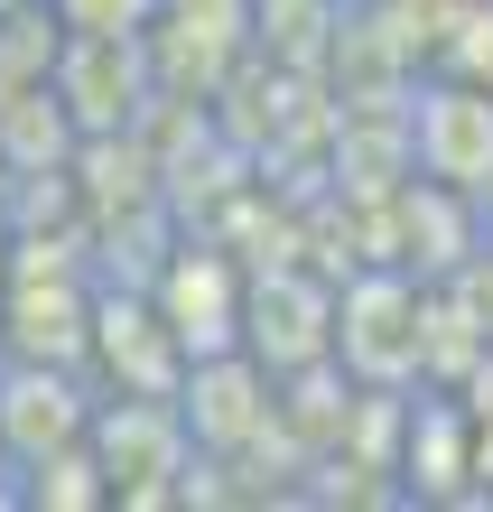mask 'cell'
<instances>
[{"label": "cell", "mask_w": 493, "mask_h": 512, "mask_svg": "<svg viewBox=\"0 0 493 512\" xmlns=\"http://www.w3.org/2000/svg\"><path fill=\"white\" fill-rule=\"evenodd\" d=\"M410 177H438L456 196H475L493 177V84L438 75L410 94Z\"/></svg>", "instance_id": "cell-4"}, {"label": "cell", "mask_w": 493, "mask_h": 512, "mask_svg": "<svg viewBox=\"0 0 493 512\" xmlns=\"http://www.w3.org/2000/svg\"><path fill=\"white\" fill-rule=\"evenodd\" d=\"M94 466L112 503H187V466H196V438H187V410L159 401V391H112L94 401Z\"/></svg>", "instance_id": "cell-2"}, {"label": "cell", "mask_w": 493, "mask_h": 512, "mask_svg": "<svg viewBox=\"0 0 493 512\" xmlns=\"http://www.w3.org/2000/svg\"><path fill=\"white\" fill-rule=\"evenodd\" d=\"M0 494H19V485H10V447H0Z\"/></svg>", "instance_id": "cell-9"}, {"label": "cell", "mask_w": 493, "mask_h": 512, "mask_svg": "<svg viewBox=\"0 0 493 512\" xmlns=\"http://www.w3.org/2000/svg\"><path fill=\"white\" fill-rule=\"evenodd\" d=\"M0 364H10V336H0Z\"/></svg>", "instance_id": "cell-10"}, {"label": "cell", "mask_w": 493, "mask_h": 512, "mask_svg": "<svg viewBox=\"0 0 493 512\" xmlns=\"http://www.w3.org/2000/svg\"><path fill=\"white\" fill-rule=\"evenodd\" d=\"M84 364H103L112 391H159V401H177L187 345L168 336V317L149 308V298H94V354H84Z\"/></svg>", "instance_id": "cell-8"}, {"label": "cell", "mask_w": 493, "mask_h": 512, "mask_svg": "<svg viewBox=\"0 0 493 512\" xmlns=\"http://www.w3.org/2000/svg\"><path fill=\"white\" fill-rule=\"evenodd\" d=\"M94 429V391H84V364H0V447H10V475L38 466L47 447H75Z\"/></svg>", "instance_id": "cell-6"}, {"label": "cell", "mask_w": 493, "mask_h": 512, "mask_svg": "<svg viewBox=\"0 0 493 512\" xmlns=\"http://www.w3.org/2000/svg\"><path fill=\"white\" fill-rule=\"evenodd\" d=\"M177 410H187V438L205 466H233L252 457V447L280 429V373L261 364V354H196L187 382H177Z\"/></svg>", "instance_id": "cell-3"}, {"label": "cell", "mask_w": 493, "mask_h": 512, "mask_svg": "<svg viewBox=\"0 0 493 512\" xmlns=\"http://www.w3.org/2000/svg\"><path fill=\"white\" fill-rule=\"evenodd\" d=\"M242 354H261L270 373H317L335 354V289L298 280V270L252 280L242 289Z\"/></svg>", "instance_id": "cell-7"}, {"label": "cell", "mask_w": 493, "mask_h": 512, "mask_svg": "<svg viewBox=\"0 0 493 512\" xmlns=\"http://www.w3.org/2000/svg\"><path fill=\"white\" fill-rule=\"evenodd\" d=\"M345 10H354V0H345Z\"/></svg>", "instance_id": "cell-11"}, {"label": "cell", "mask_w": 493, "mask_h": 512, "mask_svg": "<svg viewBox=\"0 0 493 512\" xmlns=\"http://www.w3.org/2000/svg\"><path fill=\"white\" fill-rule=\"evenodd\" d=\"M428 280H410V270H354L345 289H335V364L354 373V391H400L428 373Z\"/></svg>", "instance_id": "cell-1"}, {"label": "cell", "mask_w": 493, "mask_h": 512, "mask_svg": "<svg viewBox=\"0 0 493 512\" xmlns=\"http://www.w3.org/2000/svg\"><path fill=\"white\" fill-rule=\"evenodd\" d=\"M242 261H224L214 243H187L159 280H149V308L168 317V336L187 345V364L196 354H233L242 345Z\"/></svg>", "instance_id": "cell-5"}]
</instances>
